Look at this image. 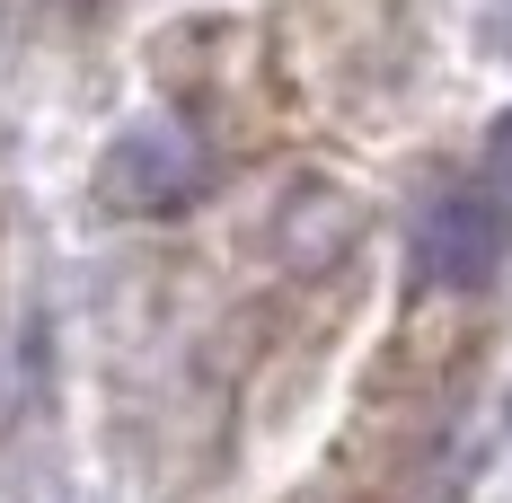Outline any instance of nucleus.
Here are the masks:
<instances>
[{
    "label": "nucleus",
    "instance_id": "1",
    "mask_svg": "<svg viewBox=\"0 0 512 503\" xmlns=\"http://www.w3.org/2000/svg\"><path fill=\"white\" fill-rule=\"evenodd\" d=\"M504 248H512V212H504V195L477 186V177L442 186V195L415 212V274L442 283V292H477V283L504 265Z\"/></svg>",
    "mask_w": 512,
    "mask_h": 503
},
{
    "label": "nucleus",
    "instance_id": "3",
    "mask_svg": "<svg viewBox=\"0 0 512 503\" xmlns=\"http://www.w3.org/2000/svg\"><path fill=\"white\" fill-rule=\"evenodd\" d=\"M486 36H495V53H504V62H512V0H504V9H495V27H486Z\"/></svg>",
    "mask_w": 512,
    "mask_h": 503
},
{
    "label": "nucleus",
    "instance_id": "2",
    "mask_svg": "<svg viewBox=\"0 0 512 503\" xmlns=\"http://www.w3.org/2000/svg\"><path fill=\"white\" fill-rule=\"evenodd\" d=\"M195 186V142L177 124H142L133 142H115L106 159V203H133V212H159Z\"/></svg>",
    "mask_w": 512,
    "mask_h": 503
}]
</instances>
